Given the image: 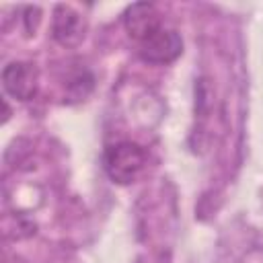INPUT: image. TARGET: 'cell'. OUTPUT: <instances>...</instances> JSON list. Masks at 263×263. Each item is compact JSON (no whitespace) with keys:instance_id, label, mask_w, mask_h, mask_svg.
Instances as JSON below:
<instances>
[{"instance_id":"cell-4","label":"cell","mask_w":263,"mask_h":263,"mask_svg":"<svg viewBox=\"0 0 263 263\" xmlns=\"http://www.w3.org/2000/svg\"><path fill=\"white\" fill-rule=\"evenodd\" d=\"M2 86L10 97H14L18 101L33 99L37 95V86H39L37 68L27 62H10L2 70Z\"/></svg>"},{"instance_id":"cell-2","label":"cell","mask_w":263,"mask_h":263,"mask_svg":"<svg viewBox=\"0 0 263 263\" xmlns=\"http://www.w3.org/2000/svg\"><path fill=\"white\" fill-rule=\"evenodd\" d=\"M105 171L113 183L129 185L148 168V152L136 142H117L105 150Z\"/></svg>"},{"instance_id":"cell-3","label":"cell","mask_w":263,"mask_h":263,"mask_svg":"<svg viewBox=\"0 0 263 263\" xmlns=\"http://www.w3.org/2000/svg\"><path fill=\"white\" fill-rule=\"evenodd\" d=\"M86 18L70 4H58L53 10V39L64 47H76L86 35Z\"/></svg>"},{"instance_id":"cell-1","label":"cell","mask_w":263,"mask_h":263,"mask_svg":"<svg viewBox=\"0 0 263 263\" xmlns=\"http://www.w3.org/2000/svg\"><path fill=\"white\" fill-rule=\"evenodd\" d=\"M123 27L138 55L150 64H168L183 51L181 35L168 27L154 4L136 2L123 14Z\"/></svg>"}]
</instances>
